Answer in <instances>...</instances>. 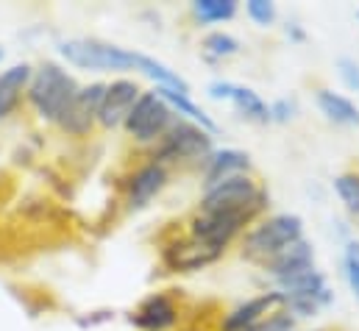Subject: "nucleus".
Segmentation results:
<instances>
[{"instance_id": "1", "label": "nucleus", "mask_w": 359, "mask_h": 331, "mask_svg": "<svg viewBox=\"0 0 359 331\" xmlns=\"http://www.w3.org/2000/svg\"><path fill=\"white\" fill-rule=\"evenodd\" d=\"M268 189L254 173H240L231 178H223L201 192L198 212L206 215H245L251 220H262L268 212Z\"/></svg>"}, {"instance_id": "2", "label": "nucleus", "mask_w": 359, "mask_h": 331, "mask_svg": "<svg viewBox=\"0 0 359 331\" xmlns=\"http://www.w3.org/2000/svg\"><path fill=\"white\" fill-rule=\"evenodd\" d=\"M215 134L203 131L201 126L184 120V117H176L173 126L165 131V137L151 145V156L154 162L165 165L168 170L170 167H198L215 154Z\"/></svg>"}, {"instance_id": "3", "label": "nucleus", "mask_w": 359, "mask_h": 331, "mask_svg": "<svg viewBox=\"0 0 359 331\" xmlns=\"http://www.w3.org/2000/svg\"><path fill=\"white\" fill-rule=\"evenodd\" d=\"M298 240H304V220L298 215H290V212L270 215L257 220L240 237V256L245 262L265 264L270 256H276L278 250H284Z\"/></svg>"}, {"instance_id": "4", "label": "nucleus", "mask_w": 359, "mask_h": 331, "mask_svg": "<svg viewBox=\"0 0 359 331\" xmlns=\"http://www.w3.org/2000/svg\"><path fill=\"white\" fill-rule=\"evenodd\" d=\"M76 92H79V83L67 70H62L53 62H45L34 70L25 97L45 123H59V117L65 114Z\"/></svg>"}, {"instance_id": "5", "label": "nucleus", "mask_w": 359, "mask_h": 331, "mask_svg": "<svg viewBox=\"0 0 359 331\" xmlns=\"http://www.w3.org/2000/svg\"><path fill=\"white\" fill-rule=\"evenodd\" d=\"M281 295H284V309L298 320V318H315L318 312H323L332 301L334 292L326 281V276L318 267H309L304 273H295L290 278L273 281Z\"/></svg>"}, {"instance_id": "6", "label": "nucleus", "mask_w": 359, "mask_h": 331, "mask_svg": "<svg viewBox=\"0 0 359 331\" xmlns=\"http://www.w3.org/2000/svg\"><path fill=\"white\" fill-rule=\"evenodd\" d=\"M59 53L67 59V65L81 67V70H95V73L140 70V59H142V53H137V50L109 45L100 39H67L59 45Z\"/></svg>"}, {"instance_id": "7", "label": "nucleus", "mask_w": 359, "mask_h": 331, "mask_svg": "<svg viewBox=\"0 0 359 331\" xmlns=\"http://www.w3.org/2000/svg\"><path fill=\"white\" fill-rule=\"evenodd\" d=\"M173 120H176L173 109L159 97L156 89H151V92H142L137 97V103L128 112L123 128H126V134L134 142H140V145H156L165 137V131L173 126Z\"/></svg>"}, {"instance_id": "8", "label": "nucleus", "mask_w": 359, "mask_h": 331, "mask_svg": "<svg viewBox=\"0 0 359 331\" xmlns=\"http://www.w3.org/2000/svg\"><path fill=\"white\" fill-rule=\"evenodd\" d=\"M159 256H162V264L170 273H198V270H206L215 262H220L226 256V250L206 245V243H201V240H195V237L181 231V234L162 243Z\"/></svg>"}, {"instance_id": "9", "label": "nucleus", "mask_w": 359, "mask_h": 331, "mask_svg": "<svg viewBox=\"0 0 359 331\" xmlns=\"http://www.w3.org/2000/svg\"><path fill=\"white\" fill-rule=\"evenodd\" d=\"M278 312H284V295L278 290H268L229 309L220 320V331H254Z\"/></svg>"}, {"instance_id": "10", "label": "nucleus", "mask_w": 359, "mask_h": 331, "mask_svg": "<svg viewBox=\"0 0 359 331\" xmlns=\"http://www.w3.org/2000/svg\"><path fill=\"white\" fill-rule=\"evenodd\" d=\"M106 83H90V86H79L76 97L70 100V106L65 109V114L59 117V128L70 137H87L92 128L97 126V112H100V100H103Z\"/></svg>"}, {"instance_id": "11", "label": "nucleus", "mask_w": 359, "mask_h": 331, "mask_svg": "<svg viewBox=\"0 0 359 331\" xmlns=\"http://www.w3.org/2000/svg\"><path fill=\"white\" fill-rule=\"evenodd\" d=\"M170 181V170L154 159L142 162L140 167H134L128 175H126V206L131 212L137 209H145Z\"/></svg>"}, {"instance_id": "12", "label": "nucleus", "mask_w": 359, "mask_h": 331, "mask_svg": "<svg viewBox=\"0 0 359 331\" xmlns=\"http://www.w3.org/2000/svg\"><path fill=\"white\" fill-rule=\"evenodd\" d=\"M179 320L181 306L168 290L165 292H151L148 298H142L140 306L128 318V323L140 331H170L179 326Z\"/></svg>"}, {"instance_id": "13", "label": "nucleus", "mask_w": 359, "mask_h": 331, "mask_svg": "<svg viewBox=\"0 0 359 331\" xmlns=\"http://www.w3.org/2000/svg\"><path fill=\"white\" fill-rule=\"evenodd\" d=\"M142 95L140 83L131 81V79H117V81L106 83V92H103V100H100V112H97V126L111 131V128H120L128 117V112L134 109L137 97Z\"/></svg>"}, {"instance_id": "14", "label": "nucleus", "mask_w": 359, "mask_h": 331, "mask_svg": "<svg viewBox=\"0 0 359 331\" xmlns=\"http://www.w3.org/2000/svg\"><path fill=\"white\" fill-rule=\"evenodd\" d=\"M206 92L215 100H229L237 109V114H243L245 120H251L257 126H268L270 123V106L251 86H243V83L234 81H212L206 86Z\"/></svg>"}, {"instance_id": "15", "label": "nucleus", "mask_w": 359, "mask_h": 331, "mask_svg": "<svg viewBox=\"0 0 359 331\" xmlns=\"http://www.w3.org/2000/svg\"><path fill=\"white\" fill-rule=\"evenodd\" d=\"M265 273H268L273 281H281V278H290L295 273H304L309 267H315V248L312 243L304 237L292 245H287L284 250H278L276 256H270L265 264H259Z\"/></svg>"}, {"instance_id": "16", "label": "nucleus", "mask_w": 359, "mask_h": 331, "mask_svg": "<svg viewBox=\"0 0 359 331\" xmlns=\"http://www.w3.org/2000/svg\"><path fill=\"white\" fill-rule=\"evenodd\" d=\"M251 156L245 151H237V148H223V151H215L203 165H201V178H203V189L223 181V178H231V175H240V173H251Z\"/></svg>"}, {"instance_id": "17", "label": "nucleus", "mask_w": 359, "mask_h": 331, "mask_svg": "<svg viewBox=\"0 0 359 331\" xmlns=\"http://www.w3.org/2000/svg\"><path fill=\"white\" fill-rule=\"evenodd\" d=\"M315 103H318L320 114H323L329 123L346 126V128H359V106L351 97L334 92V89L320 86V89H315Z\"/></svg>"}, {"instance_id": "18", "label": "nucleus", "mask_w": 359, "mask_h": 331, "mask_svg": "<svg viewBox=\"0 0 359 331\" xmlns=\"http://www.w3.org/2000/svg\"><path fill=\"white\" fill-rule=\"evenodd\" d=\"M31 76H34L31 65H14L6 73H0V120L11 117L20 109L22 95L28 92Z\"/></svg>"}, {"instance_id": "19", "label": "nucleus", "mask_w": 359, "mask_h": 331, "mask_svg": "<svg viewBox=\"0 0 359 331\" xmlns=\"http://www.w3.org/2000/svg\"><path fill=\"white\" fill-rule=\"evenodd\" d=\"M156 92H159V97L173 109V114H179L184 120H189V123H195V126H201L203 131H209V134H217V123L192 100V95H179V92H173V89H165V86H154Z\"/></svg>"}, {"instance_id": "20", "label": "nucleus", "mask_w": 359, "mask_h": 331, "mask_svg": "<svg viewBox=\"0 0 359 331\" xmlns=\"http://www.w3.org/2000/svg\"><path fill=\"white\" fill-rule=\"evenodd\" d=\"M240 11L237 0H192L189 3V14L201 22V25H215V22H229L234 20Z\"/></svg>"}, {"instance_id": "21", "label": "nucleus", "mask_w": 359, "mask_h": 331, "mask_svg": "<svg viewBox=\"0 0 359 331\" xmlns=\"http://www.w3.org/2000/svg\"><path fill=\"white\" fill-rule=\"evenodd\" d=\"M240 39L234 36V34H229V31H209L203 39H201V50H203V56L206 59H212V62H217V59H231V56H237L240 53Z\"/></svg>"}, {"instance_id": "22", "label": "nucleus", "mask_w": 359, "mask_h": 331, "mask_svg": "<svg viewBox=\"0 0 359 331\" xmlns=\"http://www.w3.org/2000/svg\"><path fill=\"white\" fill-rule=\"evenodd\" d=\"M334 192L343 201V206L359 217V170H346L334 178Z\"/></svg>"}, {"instance_id": "23", "label": "nucleus", "mask_w": 359, "mask_h": 331, "mask_svg": "<svg viewBox=\"0 0 359 331\" xmlns=\"http://www.w3.org/2000/svg\"><path fill=\"white\" fill-rule=\"evenodd\" d=\"M343 270H346V281L359 301V240H348L343 250Z\"/></svg>"}, {"instance_id": "24", "label": "nucleus", "mask_w": 359, "mask_h": 331, "mask_svg": "<svg viewBox=\"0 0 359 331\" xmlns=\"http://www.w3.org/2000/svg\"><path fill=\"white\" fill-rule=\"evenodd\" d=\"M245 14H248L257 25H262V28L273 25L276 17H278L276 3H270V0H248V3H245Z\"/></svg>"}, {"instance_id": "25", "label": "nucleus", "mask_w": 359, "mask_h": 331, "mask_svg": "<svg viewBox=\"0 0 359 331\" xmlns=\"http://www.w3.org/2000/svg\"><path fill=\"white\" fill-rule=\"evenodd\" d=\"M268 106H270V123H290L298 114V100L295 97H278V100H273Z\"/></svg>"}, {"instance_id": "26", "label": "nucleus", "mask_w": 359, "mask_h": 331, "mask_svg": "<svg viewBox=\"0 0 359 331\" xmlns=\"http://www.w3.org/2000/svg\"><path fill=\"white\" fill-rule=\"evenodd\" d=\"M337 70H340L343 83H346L351 92H359V62L357 59H348V56L337 59Z\"/></svg>"}, {"instance_id": "27", "label": "nucleus", "mask_w": 359, "mask_h": 331, "mask_svg": "<svg viewBox=\"0 0 359 331\" xmlns=\"http://www.w3.org/2000/svg\"><path fill=\"white\" fill-rule=\"evenodd\" d=\"M111 320V312H92V318H79V326H95V323H106Z\"/></svg>"}, {"instance_id": "28", "label": "nucleus", "mask_w": 359, "mask_h": 331, "mask_svg": "<svg viewBox=\"0 0 359 331\" xmlns=\"http://www.w3.org/2000/svg\"><path fill=\"white\" fill-rule=\"evenodd\" d=\"M287 36H290V39H295V42H304V39H306V34H304V28H301L298 22L287 25Z\"/></svg>"}, {"instance_id": "29", "label": "nucleus", "mask_w": 359, "mask_h": 331, "mask_svg": "<svg viewBox=\"0 0 359 331\" xmlns=\"http://www.w3.org/2000/svg\"><path fill=\"white\" fill-rule=\"evenodd\" d=\"M0 59H3V48H0Z\"/></svg>"}]
</instances>
